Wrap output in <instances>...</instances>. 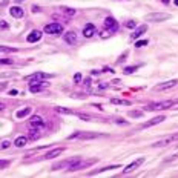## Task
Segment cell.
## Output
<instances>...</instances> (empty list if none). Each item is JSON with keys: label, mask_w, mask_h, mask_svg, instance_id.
I'll return each instance as SVG.
<instances>
[{"label": "cell", "mask_w": 178, "mask_h": 178, "mask_svg": "<svg viewBox=\"0 0 178 178\" xmlns=\"http://www.w3.org/2000/svg\"><path fill=\"white\" fill-rule=\"evenodd\" d=\"M175 105H178V100H167V101H161V103H152V105L146 106L144 111H160V109L173 108Z\"/></svg>", "instance_id": "1"}, {"label": "cell", "mask_w": 178, "mask_h": 178, "mask_svg": "<svg viewBox=\"0 0 178 178\" xmlns=\"http://www.w3.org/2000/svg\"><path fill=\"white\" fill-rule=\"evenodd\" d=\"M97 160H89V161H82L80 158H75L71 164H69V167H68V170L69 172H75V170H80V169H86V167H89V166H92L94 163H95Z\"/></svg>", "instance_id": "2"}, {"label": "cell", "mask_w": 178, "mask_h": 178, "mask_svg": "<svg viewBox=\"0 0 178 178\" xmlns=\"http://www.w3.org/2000/svg\"><path fill=\"white\" fill-rule=\"evenodd\" d=\"M45 32L51 35H59L63 32V25L62 23H49L45 26Z\"/></svg>", "instance_id": "3"}, {"label": "cell", "mask_w": 178, "mask_h": 178, "mask_svg": "<svg viewBox=\"0 0 178 178\" xmlns=\"http://www.w3.org/2000/svg\"><path fill=\"white\" fill-rule=\"evenodd\" d=\"M147 22H164L167 18H170L169 14H163V12H154V14H147L144 17Z\"/></svg>", "instance_id": "4"}, {"label": "cell", "mask_w": 178, "mask_h": 178, "mask_svg": "<svg viewBox=\"0 0 178 178\" xmlns=\"http://www.w3.org/2000/svg\"><path fill=\"white\" fill-rule=\"evenodd\" d=\"M43 128V118L40 115H34L29 120V129L31 131H40Z\"/></svg>", "instance_id": "5"}, {"label": "cell", "mask_w": 178, "mask_h": 178, "mask_svg": "<svg viewBox=\"0 0 178 178\" xmlns=\"http://www.w3.org/2000/svg\"><path fill=\"white\" fill-rule=\"evenodd\" d=\"M51 75L49 74H45V72H35V74H31L28 77H25V80H28L31 83H35V82H42V80H46L49 79Z\"/></svg>", "instance_id": "6"}, {"label": "cell", "mask_w": 178, "mask_h": 178, "mask_svg": "<svg viewBox=\"0 0 178 178\" xmlns=\"http://www.w3.org/2000/svg\"><path fill=\"white\" fill-rule=\"evenodd\" d=\"M105 28L112 34V32H115L118 29V23H117V20L114 17H106L105 18Z\"/></svg>", "instance_id": "7"}, {"label": "cell", "mask_w": 178, "mask_h": 178, "mask_svg": "<svg viewBox=\"0 0 178 178\" xmlns=\"http://www.w3.org/2000/svg\"><path fill=\"white\" fill-rule=\"evenodd\" d=\"M175 140H178V134L170 135V137H166V138H163V140H160V141H155L152 146H154V147H164V146H167V144L173 143Z\"/></svg>", "instance_id": "8"}, {"label": "cell", "mask_w": 178, "mask_h": 178, "mask_svg": "<svg viewBox=\"0 0 178 178\" xmlns=\"http://www.w3.org/2000/svg\"><path fill=\"white\" fill-rule=\"evenodd\" d=\"M98 134H91V132H75L72 135H69L68 138L72 140V138H80V140H89V138H97Z\"/></svg>", "instance_id": "9"}, {"label": "cell", "mask_w": 178, "mask_h": 178, "mask_svg": "<svg viewBox=\"0 0 178 178\" xmlns=\"http://www.w3.org/2000/svg\"><path fill=\"white\" fill-rule=\"evenodd\" d=\"M97 32V28L94 26L92 23H88V25H85V28H83V35L86 37V39H91L94 34Z\"/></svg>", "instance_id": "10"}, {"label": "cell", "mask_w": 178, "mask_h": 178, "mask_svg": "<svg viewBox=\"0 0 178 178\" xmlns=\"http://www.w3.org/2000/svg\"><path fill=\"white\" fill-rule=\"evenodd\" d=\"M164 120H166V117H164V115L155 117V118H152V120H149V121L143 123L141 128H150V126H155V124H158V123H161V121H164Z\"/></svg>", "instance_id": "11"}, {"label": "cell", "mask_w": 178, "mask_h": 178, "mask_svg": "<svg viewBox=\"0 0 178 178\" xmlns=\"http://www.w3.org/2000/svg\"><path fill=\"white\" fill-rule=\"evenodd\" d=\"M178 83V80H169V82H164V83H160L155 86V91H164V89H169V88H173L175 85Z\"/></svg>", "instance_id": "12"}, {"label": "cell", "mask_w": 178, "mask_h": 178, "mask_svg": "<svg viewBox=\"0 0 178 178\" xmlns=\"http://www.w3.org/2000/svg\"><path fill=\"white\" fill-rule=\"evenodd\" d=\"M65 149L63 147H55V149H52V150H49L48 154L43 157L45 160H49V158H55V157H59V155H62V152H63Z\"/></svg>", "instance_id": "13"}, {"label": "cell", "mask_w": 178, "mask_h": 178, "mask_svg": "<svg viewBox=\"0 0 178 178\" xmlns=\"http://www.w3.org/2000/svg\"><path fill=\"white\" fill-rule=\"evenodd\" d=\"M9 14L12 17H15V18H22L25 15V11L20 6H12V8H9Z\"/></svg>", "instance_id": "14"}, {"label": "cell", "mask_w": 178, "mask_h": 178, "mask_svg": "<svg viewBox=\"0 0 178 178\" xmlns=\"http://www.w3.org/2000/svg\"><path fill=\"white\" fill-rule=\"evenodd\" d=\"M40 39H42V32H40L39 29H34V31L26 37V40H28L29 43H35V42H39Z\"/></svg>", "instance_id": "15"}, {"label": "cell", "mask_w": 178, "mask_h": 178, "mask_svg": "<svg viewBox=\"0 0 178 178\" xmlns=\"http://www.w3.org/2000/svg\"><path fill=\"white\" fill-rule=\"evenodd\" d=\"M143 161H144V158H138L137 161H134V163H131V164H129L128 167H126V169L123 170V173H129V172H132V170H135V169H137V167H138V166H140V164L143 163Z\"/></svg>", "instance_id": "16"}, {"label": "cell", "mask_w": 178, "mask_h": 178, "mask_svg": "<svg viewBox=\"0 0 178 178\" xmlns=\"http://www.w3.org/2000/svg\"><path fill=\"white\" fill-rule=\"evenodd\" d=\"M65 42L69 43V45H74L75 42H77V34H75L74 31H69L65 34Z\"/></svg>", "instance_id": "17"}, {"label": "cell", "mask_w": 178, "mask_h": 178, "mask_svg": "<svg viewBox=\"0 0 178 178\" xmlns=\"http://www.w3.org/2000/svg\"><path fill=\"white\" fill-rule=\"evenodd\" d=\"M146 31H147V26H146V25H143V26H138V28L131 34V37H132V39H138V37H141Z\"/></svg>", "instance_id": "18"}, {"label": "cell", "mask_w": 178, "mask_h": 178, "mask_svg": "<svg viewBox=\"0 0 178 178\" xmlns=\"http://www.w3.org/2000/svg\"><path fill=\"white\" fill-rule=\"evenodd\" d=\"M45 86H46V83H43V82H35V83H31L29 91H31V92H40Z\"/></svg>", "instance_id": "19"}, {"label": "cell", "mask_w": 178, "mask_h": 178, "mask_svg": "<svg viewBox=\"0 0 178 178\" xmlns=\"http://www.w3.org/2000/svg\"><path fill=\"white\" fill-rule=\"evenodd\" d=\"M28 143V137H17L15 138V141H14V146H17V147H23L25 144Z\"/></svg>", "instance_id": "20"}, {"label": "cell", "mask_w": 178, "mask_h": 178, "mask_svg": "<svg viewBox=\"0 0 178 178\" xmlns=\"http://www.w3.org/2000/svg\"><path fill=\"white\" fill-rule=\"evenodd\" d=\"M111 103H112V105H123V106H131V101H129V100H120V98H111Z\"/></svg>", "instance_id": "21"}, {"label": "cell", "mask_w": 178, "mask_h": 178, "mask_svg": "<svg viewBox=\"0 0 178 178\" xmlns=\"http://www.w3.org/2000/svg\"><path fill=\"white\" fill-rule=\"evenodd\" d=\"M29 114H31V108H25V109L18 111L15 115H17V118H23V117H26V115H29Z\"/></svg>", "instance_id": "22"}, {"label": "cell", "mask_w": 178, "mask_h": 178, "mask_svg": "<svg viewBox=\"0 0 178 178\" xmlns=\"http://www.w3.org/2000/svg\"><path fill=\"white\" fill-rule=\"evenodd\" d=\"M60 11L63 12V14H66L68 17H72V15H75V9H72V8H66V6H63V8H60Z\"/></svg>", "instance_id": "23"}, {"label": "cell", "mask_w": 178, "mask_h": 178, "mask_svg": "<svg viewBox=\"0 0 178 178\" xmlns=\"http://www.w3.org/2000/svg\"><path fill=\"white\" fill-rule=\"evenodd\" d=\"M118 167H120L118 164H115V166H108V167H103V169H98V170L91 172V175H95V173H100V172H105V170H109V169H118Z\"/></svg>", "instance_id": "24"}, {"label": "cell", "mask_w": 178, "mask_h": 178, "mask_svg": "<svg viewBox=\"0 0 178 178\" xmlns=\"http://www.w3.org/2000/svg\"><path fill=\"white\" fill-rule=\"evenodd\" d=\"M15 48H11V46H0V52H15Z\"/></svg>", "instance_id": "25"}, {"label": "cell", "mask_w": 178, "mask_h": 178, "mask_svg": "<svg viewBox=\"0 0 178 178\" xmlns=\"http://www.w3.org/2000/svg\"><path fill=\"white\" fill-rule=\"evenodd\" d=\"M57 112H60V114H77V112H74V111H71V109H66V108H57Z\"/></svg>", "instance_id": "26"}, {"label": "cell", "mask_w": 178, "mask_h": 178, "mask_svg": "<svg viewBox=\"0 0 178 178\" xmlns=\"http://www.w3.org/2000/svg\"><path fill=\"white\" fill-rule=\"evenodd\" d=\"M138 68L137 66H128V68H124V74H132L134 71H137Z\"/></svg>", "instance_id": "27"}, {"label": "cell", "mask_w": 178, "mask_h": 178, "mask_svg": "<svg viewBox=\"0 0 178 178\" xmlns=\"http://www.w3.org/2000/svg\"><path fill=\"white\" fill-rule=\"evenodd\" d=\"M39 137H40L39 131H31V135H29V138H31V140H37Z\"/></svg>", "instance_id": "28"}, {"label": "cell", "mask_w": 178, "mask_h": 178, "mask_svg": "<svg viewBox=\"0 0 178 178\" xmlns=\"http://www.w3.org/2000/svg\"><path fill=\"white\" fill-rule=\"evenodd\" d=\"M0 65H12V59H0Z\"/></svg>", "instance_id": "29"}, {"label": "cell", "mask_w": 178, "mask_h": 178, "mask_svg": "<svg viewBox=\"0 0 178 178\" xmlns=\"http://www.w3.org/2000/svg\"><path fill=\"white\" fill-rule=\"evenodd\" d=\"M80 82H82V74L77 72V74L74 75V83H80Z\"/></svg>", "instance_id": "30"}, {"label": "cell", "mask_w": 178, "mask_h": 178, "mask_svg": "<svg viewBox=\"0 0 178 178\" xmlns=\"http://www.w3.org/2000/svg\"><path fill=\"white\" fill-rule=\"evenodd\" d=\"M137 26V23L134 22V20H129L128 23H126V28H129V29H132V28H135Z\"/></svg>", "instance_id": "31"}, {"label": "cell", "mask_w": 178, "mask_h": 178, "mask_svg": "<svg viewBox=\"0 0 178 178\" xmlns=\"http://www.w3.org/2000/svg\"><path fill=\"white\" fill-rule=\"evenodd\" d=\"M8 28H9V25L5 20H0V29H8Z\"/></svg>", "instance_id": "32"}, {"label": "cell", "mask_w": 178, "mask_h": 178, "mask_svg": "<svg viewBox=\"0 0 178 178\" xmlns=\"http://www.w3.org/2000/svg\"><path fill=\"white\" fill-rule=\"evenodd\" d=\"M147 45V40H140V42H137L135 43V46L137 48H143V46H146Z\"/></svg>", "instance_id": "33"}, {"label": "cell", "mask_w": 178, "mask_h": 178, "mask_svg": "<svg viewBox=\"0 0 178 178\" xmlns=\"http://www.w3.org/2000/svg\"><path fill=\"white\" fill-rule=\"evenodd\" d=\"M129 115H131V117H141V112H138V111H131Z\"/></svg>", "instance_id": "34"}, {"label": "cell", "mask_w": 178, "mask_h": 178, "mask_svg": "<svg viewBox=\"0 0 178 178\" xmlns=\"http://www.w3.org/2000/svg\"><path fill=\"white\" fill-rule=\"evenodd\" d=\"M9 146H11V143H9V141H3L2 144H0V147H2V149H8Z\"/></svg>", "instance_id": "35"}, {"label": "cell", "mask_w": 178, "mask_h": 178, "mask_svg": "<svg viewBox=\"0 0 178 178\" xmlns=\"http://www.w3.org/2000/svg\"><path fill=\"white\" fill-rule=\"evenodd\" d=\"M106 88H109V83H101V85L98 86V91H103V89H106Z\"/></svg>", "instance_id": "36"}, {"label": "cell", "mask_w": 178, "mask_h": 178, "mask_svg": "<svg viewBox=\"0 0 178 178\" xmlns=\"http://www.w3.org/2000/svg\"><path fill=\"white\" fill-rule=\"evenodd\" d=\"M8 164H9V161H6V160L5 161H0V167H6Z\"/></svg>", "instance_id": "37"}, {"label": "cell", "mask_w": 178, "mask_h": 178, "mask_svg": "<svg viewBox=\"0 0 178 178\" xmlns=\"http://www.w3.org/2000/svg\"><path fill=\"white\" fill-rule=\"evenodd\" d=\"M6 86H8V83H0V91H3V89H6Z\"/></svg>", "instance_id": "38"}, {"label": "cell", "mask_w": 178, "mask_h": 178, "mask_svg": "<svg viewBox=\"0 0 178 178\" xmlns=\"http://www.w3.org/2000/svg\"><path fill=\"white\" fill-rule=\"evenodd\" d=\"M39 11H40V8H39L37 5H34V6H32V12H39Z\"/></svg>", "instance_id": "39"}, {"label": "cell", "mask_w": 178, "mask_h": 178, "mask_svg": "<svg viewBox=\"0 0 178 178\" xmlns=\"http://www.w3.org/2000/svg\"><path fill=\"white\" fill-rule=\"evenodd\" d=\"M85 85L89 86V85H91V79H86V80H85Z\"/></svg>", "instance_id": "40"}, {"label": "cell", "mask_w": 178, "mask_h": 178, "mask_svg": "<svg viewBox=\"0 0 178 178\" xmlns=\"http://www.w3.org/2000/svg\"><path fill=\"white\" fill-rule=\"evenodd\" d=\"M17 94V91L15 89H12V91H9V95H15Z\"/></svg>", "instance_id": "41"}, {"label": "cell", "mask_w": 178, "mask_h": 178, "mask_svg": "<svg viewBox=\"0 0 178 178\" xmlns=\"http://www.w3.org/2000/svg\"><path fill=\"white\" fill-rule=\"evenodd\" d=\"M161 2H163L164 5H167V3H170V0H161Z\"/></svg>", "instance_id": "42"}, {"label": "cell", "mask_w": 178, "mask_h": 178, "mask_svg": "<svg viewBox=\"0 0 178 178\" xmlns=\"http://www.w3.org/2000/svg\"><path fill=\"white\" fill-rule=\"evenodd\" d=\"M3 109H5V105H3V103H0V111H3Z\"/></svg>", "instance_id": "43"}, {"label": "cell", "mask_w": 178, "mask_h": 178, "mask_svg": "<svg viewBox=\"0 0 178 178\" xmlns=\"http://www.w3.org/2000/svg\"><path fill=\"white\" fill-rule=\"evenodd\" d=\"M175 5H178V0H175Z\"/></svg>", "instance_id": "44"}, {"label": "cell", "mask_w": 178, "mask_h": 178, "mask_svg": "<svg viewBox=\"0 0 178 178\" xmlns=\"http://www.w3.org/2000/svg\"><path fill=\"white\" fill-rule=\"evenodd\" d=\"M17 2H22V0H17Z\"/></svg>", "instance_id": "45"}]
</instances>
